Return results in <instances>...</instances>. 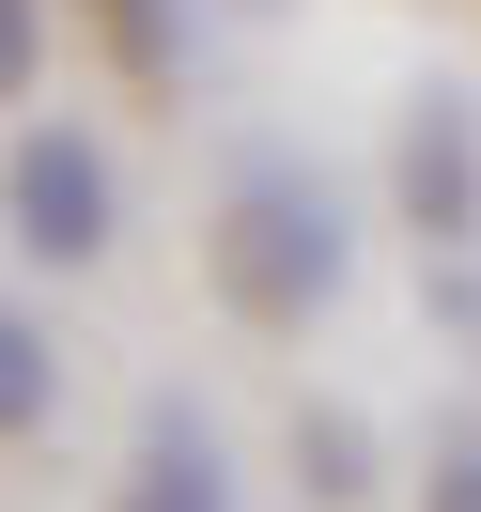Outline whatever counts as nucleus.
Returning <instances> with one entry per match:
<instances>
[{"label": "nucleus", "mask_w": 481, "mask_h": 512, "mask_svg": "<svg viewBox=\"0 0 481 512\" xmlns=\"http://www.w3.org/2000/svg\"><path fill=\"white\" fill-rule=\"evenodd\" d=\"M388 202H404L419 249H481V109L466 94H404V140H388Z\"/></svg>", "instance_id": "nucleus-3"}, {"label": "nucleus", "mask_w": 481, "mask_h": 512, "mask_svg": "<svg viewBox=\"0 0 481 512\" xmlns=\"http://www.w3.org/2000/svg\"><path fill=\"white\" fill-rule=\"evenodd\" d=\"M0 233H16V264L94 280V264L125 249V171H109V140L94 125H16V156H0Z\"/></svg>", "instance_id": "nucleus-2"}, {"label": "nucleus", "mask_w": 481, "mask_h": 512, "mask_svg": "<svg viewBox=\"0 0 481 512\" xmlns=\"http://www.w3.org/2000/svg\"><path fill=\"white\" fill-rule=\"evenodd\" d=\"M47 78V0H0V109H32Z\"/></svg>", "instance_id": "nucleus-8"}, {"label": "nucleus", "mask_w": 481, "mask_h": 512, "mask_svg": "<svg viewBox=\"0 0 481 512\" xmlns=\"http://www.w3.org/2000/svg\"><path fill=\"white\" fill-rule=\"evenodd\" d=\"M295 497H311V512H357V497H373V419H357V404H295Z\"/></svg>", "instance_id": "nucleus-6"}, {"label": "nucleus", "mask_w": 481, "mask_h": 512, "mask_svg": "<svg viewBox=\"0 0 481 512\" xmlns=\"http://www.w3.org/2000/svg\"><path fill=\"white\" fill-rule=\"evenodd\" d=\"M419 512H481V435H435V466H419Z\"/></svg>", "instance_id": "nucleus-9"}, {"label": "nucleus", "mask_w": 481, "mask_h": 512, "mask_svg": "<svg viewBox=\"0 0 481 512\" xmlns=\"http://www.w3.org/2000/svg\"><path fill=\"white\" fill-rule=\"evenodd\" d=\"M202 264H218V311H233V326L295 342V326L342 311V280H357V218H342V187H326L311 156H233Z\"/></svg>", "instance_id": "nucleus-1"}, {"label": "nucleus", "mask_w": 481, "mask_h": 512, "mask_svg": "<svg viewBox=\"0 0 481 512\" xmlns=\"http://www.w3.org/2000/svg\"><path fill=\"white\" fill-rule=\"evenodd\" d=\"M109 512H233L218 419H202L187 388H156V404H140V450H125V497H109Z\"/></svg>", "instance_id": "nucleus-4"}, {"label": "nucleus", "mask_w": 481, "mask_h": 512, "mask_svg": "<svg viewBox=\"0 0 481 512\" xmlns=\"http://www.w3.org/2000/svg\"><path fill=\"white\" fill-rule=\"evenodd\" d=\"M202 16H218V0H94V32H109V63H125L140 94H171V78L202 63Z\"/></svg>", "instance_id": "nucleus-5"}, {"label": "nucleus", "mask_w": 481, "mask_h": 512, "mask_svg": "<svg viewBox=\"0 0 481 512\" xmlns=\"http://www.w3.org/2000/svg\"><path fill=\"white\" fill-rule=\"evenodd\" d=\"M218 16H233V32H280V16H295V0H218Z\"/></svg>", "instance_id": "nucleus-10"}, {"label": "nucleus", "mask_w": 481, "mask_h": 512, "mask_svg": "<svg viewBox=\"0 0 481 512\" xmlns=\"http://www.w3.org/2000/svg\"><path fill=\"white\" fill-rule=\"evenodd\" d=\"M47 419H63V342L0 295V435H47Z\"/></svg>", "instance_id": "nucleus-7"}]
</instances>
